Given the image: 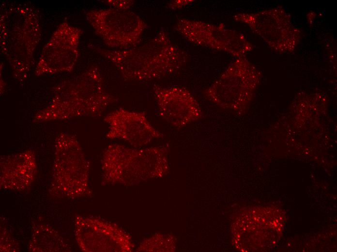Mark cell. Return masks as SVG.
Wrapping results in <instances>:
<instances>
[{
    "instance_id": "obj_1",
    "label": "cell",
    "mask_w": 337,
    "mask_h": 252,
    "mask_svg": "<svg viewBox=\"0 0 337 252\" xmlns=\"http://www.w3.org/2000/svg\"><path fill=\"white\" fill-rule=\"evenodd\" d=\"M118 100L117 97L106 89L99 67L92 65L54 86L49 103L35 114L32 122L40 123L100 116Z\"/></svg>"
},
{
    "instance_id": "obj_2",
    "label": "cell",
    "mask_w": 337,
    "mask_h": 252,
    "mask_svg": "<svg viewBox=\"0 0 337 252\" xmlns=\"http://www.w3.org/2000/svg\"><path fill=\"white\" fill-rule=\"evenodd\" d=\"M88 47L112 63L126 81H149L172 75L188 60L164 29L143 44L125 49H108L94 44Z\"/></svg>"
},
{
    "instance_id": "obj_3",
    "label": "cell",
    "mask_w": 337,
    "mask_h": 252,
    "mask_svg": "<svg viewBox=\"0 0 337 252\" xmlns=\"http://www.w3.org/2000/svg\"><path fill=\"white\" fill-rule=\"evenodd\" d=\"M39 11L28 4L6 7L0 16V52L19 83L28 78L34 63V53L41 40Z\"/></svg>"
},
{
    "instance_id": "obj_4",
    "label": "cell",
    "mask_w": 337,
    "mask_h": 252,
    "mask_svg": "<svg viewBox=\"0 0 337 252\" xmlns=\"http://www.w3.org/2000/svg\"><path fill=\"white\" fill-rule=\"evenodd\" d=\"M167 145L133 149L113 144L104 150L102 159L105 182L132 183L162 176L168 171Z\"/></svg>"
},
{
    "instance_id": "obj_5",
    "label": "cell",
    "mask_w": 337,
    "mask_h": 252,
    "mask_svg": "<svg viewBox=\"0 0 337 252\" xmlns=\"http://www.w3.org/2000/svg\"><path fill=\"white\" fill-rule=\"evenodd\" d=\"M260 77V71L245 56L236 58L203 94L220 108L243 113L253 99Z\"/></svg>"
},
{
    "instance_id": "obj_6",
    "label": "cell",
    "mask_w": 337,
    "mask_h": 252,
    "mask_svg": "<svg viewBox=\"0 0 337 252\" xmlns=\"http://www.w3.org/2000/svg\"><path fill=\"white\" fill-rule=\"evenodd\" d=\"M233 19L246 25L272 49L280 54L292 52L302 38L301 30L281 6L254 13H238Z\"/></svg>"
},
{
    "instance_id": "obj_7",
    "label": "cell",
    "mask_w": 337,
    "mask_h": 252,
    "mask_svg": "<svg viewBox=\"0 0 337 252\" xmlns=\"http://www.w3.org/2000/svg\"><path fill=\"white\" fill-rule=\"evenodd\" d=\"M88 22L107 47L119 50L136 46L147 25L133 11L114 8L96 9L85 13Z\"/></svg>"
},
{
    "instance_id": "obj_8",
    "label": "cell",
    "mask_w": 337,
    "mask_h": 252,
    "mask_svg": "<svg viewBox=\"0 0 337 252\" xmlns=\"http://www.w3.org/2000/svg\"><path fill=\"white\" fill-rule=\"evenodd\" d=\"M90 164L75 136L66 132H60L55 142L53 178L55 186L61 192L75 193L80 188H87Z\"/></svg>"
},
{
    "instance_id": "obj_9",
    "label": "cell",
    "mask_w": 337,
    "mask_h": 252,
    "mask_svg": "<svg viewBox=\"0 0 337 252\" xmlns=\"http://www.w3.org/2000/svg\"><path fill=\"white\" fill-rule=\"evenodd\" d=\"M174 29L193 44L224 51L236 58L245 56L254 48L243 34L221 23L184 18L177 21Z\"/></svg>"
},
{
    "instance_id": "obj_10",
    "label": "cell",
    "mask_w": 337,
    "mask_h": 252,
    "mask_svg": "<svg viewBox=\"0 0 337 252\" xmlns=\"http://www.w3.org/2000/svg\"><path fill=\"white\" fill-rule=\"evenodd\" d=\"M83 31L66 21L57 27L42 49L34 70L39 77L72 72L79 56Z\"/></svg>"
},
{
    "instance_id": "obj_11",
    "label": "cell",
    "mask_w": 337,
    "mask_h": 252,
    "mask_svg": "<svg viewBox=\"0 0 337 252\" xmlns=\"http://www.w3.org/2000/svg\"><path fill=\"white\" fill-rule=\"evenodd\" d=\"M153 92L159 116L175 127H183L203 116L199 102L185 88L155 84Z\"/></svg>"
},
{
    "instance_id": "obj_12",
    "label": "cell",
    "mask_w": 337,
    "mask_h": 252,
    "mask_svg": "<svg viewBox=\"0 0 337 252\" xmlns=\"http://www.w3.org/2000/svg\"><path fill=\"white\" fill-rule=\"evenodd\" d=\"M104 121L108 125L107 139L123 140L136 147L164 136L152 125L144 112L120 108L107 114Z\"/></svg>"
},
{
    "instance_id": "obj_13",
    "label": "cell",
    "mask_w": 337,
    "mask_h": 252,
    "mask_svg": "<svg viewBox=\"0 0 337 252\" xmlns=\"http://www.w3.org/2000/svg\"><path fill=\"white\" fill-rule=\"evenodd\" d=\"M0 160V185L3 188L21 190L34 181L37 166L31 150L2 156Z\"/></svg>"
},
{
    "instance_id": "obj_14",
    "label": "cell",
    "mask_w": 337,
    "mask_h": 252,
    "mask_svg": "<svg viewBox=\"0 0 337 252\" xmlns=\"http://www.w3.org/2000/svg\"><path fill=\"white\" fill-rule=\"evenodd\" d=\"M103 1L112 8L125 10H129L134 4V1L132 0H107Z\"/></svg>"
},
{
    "instance_id": "obj_15",
    "label": "cell",
    "mask_w": 337,
    "mask_h": 252,
    "mask_svg": "<svg viewBox=\"0 0 337 252\" xmlns=\"http://www.w3.org/2000/svg\"><path fill=\"white\" fill-rule=\"evenodd\" d=\"M195 1L194 0H171L168 4V7L173 10L181 9L189 5Z\"/></svg>"
}]
</instances>
